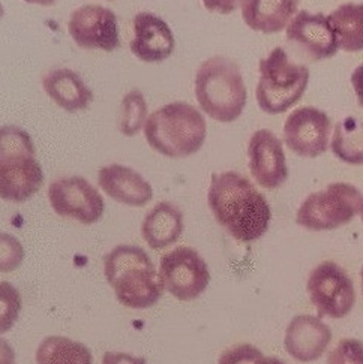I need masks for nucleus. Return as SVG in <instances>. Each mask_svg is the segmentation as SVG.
Instances as JSON below:
<instances>
[{
    "label": "nucleus",
    "instance_id": "obj_27",
    "mask_svg": "<svg viewBox=\"0 0 363 364\" xmlns=\"http://www.w3.org/2000/svg\"><path fill=\"white\" fill-rule=\"evenodd\" d=\"M326 364H363V342L347 338L327 354Z\"/></svg>",
    "mask_w": 363,
    "mask_h": 364
},
{
    "label": "nucleus",
    "instance_id": "obj_37",
    "mask_svg": "<svg viewBox=\"0 0 363 364\" xmlns=\"http://www.w3.org/2000/svg\"><path fill=\"white\" fill-rule=\"evenodd\" d=\"M360 219L363 222V203H362V208H360Z\"/></svg>",
    "mask_w": 363,
    "mask_h": 364
},
{
    "label": "nucleus",
    "instance_id": "obj_12",
    "mask_svg": "<svg viewBox=\"0 0 363 364\" xmlns=\"http://www.w3.org/2000/svg\"><path fill=\"white\" fill-rule=\"evenodd\" d=\"M330 131L332 122L325 111L314 107H300L285 120L284 141L296 155L317 158L327 150Z\"/></svg>",
    "mask_w": 363,
    "mask_h": 364
},
{
    "label": "nucleus",
    "instance_id": "obj_23",
    "mask_svg": "<svg viewBox=\"0 0 363 364\" xmlns=\"http://www.w3.org/2000/svg\"><path fill=\"white\" fill-rule=\"evenodd\" d=\"M330 150L341 162L348 165H363V120L357 117H345L337 123Z\"/></svg>",
    "mask_w": 363,
    "mask_h": 364
},
{
    "label": "nucleus",
    "instance_id": "obj_11",
    "mask_svg": "<svg viewBox=\"0 0 363 364\" xmlns=\"http://www.w3.org/2000/svg\"><path fill=\"white\" fill-rule=\"evenodd\" d=\"M68 31L81 48L115 51L120 46L116 14L101 5H85L69 17Z\"/></svg>",
    "mask_w": 363,
    "mask_h": 364
},
{
    "label": "nucleus",
    "instance_id": "obj_20",
    "mask_svg": "<svg viewBox=\"0 0 363 364\" xmlns=\"http://www.w3.org/2000/svg\"><path fill=\"white\" fill-rule=\"evenodd\" d=\"M298 8L299 0H245L242 18L249 29L272 35L285 29Z\"/></svg>",
    "mask_w": 363,
    "mask_h": 364
},
{
    "label": "nucleus",
    "instance_id": "obj_30",
    "mask_svg": "<svg viewBox=\"0 0 363 364\" xmlns=\"http://www.w3.org/2000/svg\"><path fill=\"white\" fill-rule=\"evenodd\" d=\"M102 364H147V361L143 357H135L128 353H105Z\"/></svg>",
    "mask_w": 363,
    "mask_h": 364
},
{
    "label": "nucleus",
    "instance_id": "obj_17",
    "mask_svg": "<svg viewBox=\"0 0 363 364\" xmlns=\"http://www.w3.org/2000/svg\"><path fill=\"white\" fill-rule=\"evenodd\" d=\"M98 185L111 200L131 207H143L153 198V189L149 181L120 164L102 166L98 173Z\"/></svg>",
    "mask_w": 363,
    "mask_h": 364
},
{
    "label": "nucleus",
    "instance_id": "obj_2",
    "mask_svg": "<svg viewBox=\"0 0 363 364\" xmlns=\"http://www.w3.org/2000/svg\"><path fill=\"white\" fill-rule=\"evenodd\" d=\"M104 273L120 304L143 311L164 296V282L147 252L134 245H119L104 257Z\"/></svg>",
    "mask_w": 363,
    "mask_h": 364
},
{
    "label": "nucleus",
    "instance_id": "obj_8",
    "mask_svg": "<svg viewBox=\"0 0 363 364\" xmlns=\"http://www.w3.org/2000/svg\"><path fill=\"white\" fill-rule=\"evenodd\" d=\"M306 291L318 316L345 318L353 311L356 289L352 277L333 261H323L310 273Z\"/></svg>",
    "mask_w": 363,
    "mask_h": 364
},
{
    "label": "nucleus",
    "instance_id": "obj_38",
    "mask_svg": "<svg viewBox=\"0 0 363 364\" xmlns=\"http://www.w3.org/2000/svg\"><path fill=\"white\" fill-rule=\"evenodd\" d=\"M14 364H16V363H14Z\"/></svg>",
    "mask_w": 363,
    "mask_h": 364
},
{
    "label": "nucleus",
    "instance_id": "obj_6",
    "mask_svg": "<svg viewBox=\"0 0 363 364\" xmlns=\"http://www.w3.org/2000/svg\"><path fill=\"white\" fill-rule=\"evenodd\" d=\"M257 84L258 107L268 114H283L296 105L310 82V69L293 63L284 48L276 47L260 60Z\"/></svg>",
    "mask_w": 363,
    "mask_h": 364
},
{
    "label": "nucleus",
    "instance_id": "obj_5",
    "mask_svg": "<svg viewBox=\"0 0 363 364\" xmlns=\"http://www.w3.org/2000/svg\"><path fill=\"white\" fill-rule=\"evenodd\" d=\"M44 183L31 135L16 124L0 128V198L8 203L31 200Z\"/></svg>",
    "mask_w": 363,
    "mask_h": 364
},
{
    "label": "nucleus",
    "instance_id": "obj_15",
    "mask_svg": "<svg viewBox=\"0 0 363 364\" xmlns=\"http://www.w3.org/2000/svg\"><path fill=\"white\" fill-rule=\"evenodd\" d=\"M330 342V327L315 315H298L285 328V351L300 363H312L323 357Z\"/></svg>",
    "mask_w": 363,
    "mask_h": 364
},
{
    "label": "nucleus",
    "instance_id": "obj_7",
    "mask_svg": "<svg viewBox=\"0 0 363 364\" xmlns=\"http://www.w3.org/2000/svg\"><path fill=\"white\" fill-rule=\"evenodd\" d=\"M363 203L360 191L350 183H330L323 191L314 192L300 204L296 222L310 231H332L350 223Z\"/></svg>",
    "mask_w": 363,
    "mask_h": 364
},
{
    "label": "nucleus",
    "instance_id": "obj_21",
    "mask_svg": "<svg viewBox=\"0 0 363 364\" xmlns=\"http://www.w3.org/2000/svg\"><path fill=\"white\" fill-rule=\"evenodd\" d=\"M327 18L337 35L340 50L363 51V4H342Z\"/></svg>",
    "mask_w": 363,
    "mask_h": 364
},
{
    "label": "nucleus",
    "instance_id": "obj_4",
    "mask_svg": "<svg viewBox=\"0 0 363 364\" xmlns=\"http://www.w3.org/2000/svg\"><path fill=\"white\" fill-rule=\"evenodd\" d=\"M195 97L204 113L216 122L239 119L248 100L239 65L224 55L204 60L195 74Z\"/></svg>",
    "mask_w": 363,
    "mask_h": 364
},
{
    "label": "nucleus",
    "instance_id": "obj_9",
    "mask_svg": "<svg viewBox=\"0 0 363 364\" xmlns=\"http://www.w3.org/2000/svg\"><path fill=\"white\" fill-rule=\"evenodd\" d=\"M159 276L165 291L180 301L197 300L211 282L207 262L189 246H179L162 255Z\"/></svg>",
    "mask_w": 363,
    "mask_h": 364
},
{
    "label": "nucleus",
    "instance_id": "obj_22",
    "mask_svg": "<svg viewBox=\"0 0 363 364\" xmlns=\"http://www.w3.org/2000/svg\"><path fill=\"white\" fill-rule=\"evenodd\" d=\"M36 364H93L90 349L65 336H48L36 348Z\"/></svg>",
    "mask_w": 363,
    "mask_h": 364
},
{
    "label": "nucleus",
    "instance_id": "obj_18",
    "mask_svg": "<svg viewBox=\"0 0 363 364\" xmlns=\"http://www.w3.org/2000/svg\"><path fill=\"white\" fill-rule=\"evenodd\" d=\"M43 87L56 105L69 113L86 109L93 102V92L73 69H53L43 77Z\"/></svg>",
    "mask_w": 363,
    "mask_h": 364
},
{
    "label": "nucleus",
    "instance_id": "obj_28",
    "mask_svg": "<svg viewBox=\"0 0 363 364\" xmlns=\"http://www.w3.org/2000/svg\"><path fill=\"white\" fill-rule=\"evenodd\" d=\"M266 358L258 348L249 343H241L226 349L218 358V364H261Z\"/></svg>",
    "mask_w": 363,
    "mask_h": 364
},
{
    "label": "nucleus",
    "instance_id": "obj_31",
    "mask_svg": "<svg viewBox=\"0 0 363 364\" xmlns=\"http://www.w3.org/2000/svg\"><path fill=\"white\" fill-rule=\"evenodd\" d=\"M352 84L360 107H363V63L359 65L352 75Z\"/></svg>",
    "mask_w": 363,
    "mask_h": 364
},
{
    "label": "nucleus",
    "instance_id": "obj_29",
    "mask_svg": "<svg viewBox=\"0 0 363 364\" xmlns=\"http://www.w3.org/2000/svg\"><path fill=\"white\" fill-rule=\"evenodd\" d=\"M201 2L207 11L228 16V14L242 8L245 0H201Z\"/></svg>",
    "mask_w": 363,
    "mask_h": 364
},
{
    "label": "nucleus",
    "instance_id": "obj_34",
    "mask_svg": "<svg viewBox=\"0 0 363 364\" xmlns=\"http://www.w3.org/2000/svg\"><path fill=\"white\" fill-rule=\"evenodd\" d=\"M261 364H287V363L283 361V360L276 358V357H266Z\"/></svg>",
    "mask_w": 363,
    "mask_h": 364
},
{
    "label": "nucleus",
    "instance_id": "obj_13",
    "mask_svg": "<svg viewBox=\"0 0 363 364\" xmlns=\"http://www.w3.org/2000/svg\"><path fill=\"white\" fill-rule=\"evenodd\" d=\"M249 171L257 183L266 189H276L288 178V166L283 141L272 131H256L248 144Z\"/></svg>",
    "mask_w": 363,
    "mask_h": 364
},
{
    "label": "nucleus",
    "instance_id": "obj_1",
    "mask_svg": "<svg viewBox=\"0 0 363 364\" xmlns=\"http://www.w3.org/2000/svg\"><path fill=\"white\" fill-rule=\"evenodd\" d=\"M207 203L221 227L237 242H256L268 232L272 210L266 197L236 171L214 173Z\"/></svg>",
    "mask_w": 363,
    "mask_h": 364
},
{
    "label": "nucleus",
    "instance_id": "obj_33",
    "mask_svg": "<svg viewBox=\"0 0 363 364\" xmlns=\"http://www.w3.org/2000/svg\"><path fill=\"white\" fill-rule=\"evenodd\" d=\"M29 5H38V6H51L56 4V0H24Z\"/></svg>",
    "mask_w": 363,
    "mask_h": 364
},
{
    "label": "nucleus",
    "instance_id": "obj_3",
    "mask_svg": "<svg viewBox=\"0 0 363 364\" xmlns=\"http://www.w3.org/2000/svg\"><path fill=\"white\" fill-rule=\"evenodd\" d=\"M143 129L150 149L167 158L195 155L207 135L204 116L195 107L180 101L153 111Z\"/></svg>",
    "mask_w": 363,
    "mask_h": 364
},
{
    "label": "nucleus",
    "instance_id": "obj_24",
    "mask_svg": "<svg viewBox=\"0 0 363 364\" xmlns=\"http://www.w3.org/2000/svg\"><path fill=\"white\" fill-rule=\"evenodd\" d=\"M147 120V102L142 90L132 89L123 96L120 104L119 131L125 136H134L144 128Z\"/></svg>",
    "mask_w": 363,
    "mask_h": 364
},
{
    "label": "nucleus",
    "instance_id": "obj_36",
    "mask_svg": "<svg viewBox=\"0 0 363 364\" xmlns=\"http://www.w3.org/2000/svg\"><path fill=\"white\" fill-rule=\"evenodd\" d=\"M360 281H362V292H363V267L360 270Z\"/></svg>",
    "mask_w": 363,
    "mask_h": 364
},
{
    "label": "nucleus",
    "instance_id": "obj_25",
    "mask_svg": "<svg viewBox=\"0 0 363 364\" xmlns=\"http://www.w3.org/2000/svg\"><path fill=\"white\" fill-rule=\"evenodd\" d=\"M21 307L20 291L9 282L0 281V334L11 331L16 326Z\"/></svg>",
    "mask_w": 363,
    "mask_h": 364
},
{
    "label": "nucleus",
    "instance_id": "obj_16",
    "mask_svg": "<svg viewBox=\"0 0 363 364\" xmlns=\"http://www.w3.org/2000/svg\"><path fill=\"white\" fill-rule=\"evenodd\" d=\"M134 38L131 53L146 63H159L174 53V35L172 27L152 12H138L132 21Z\"/></svg>",
    "mask_w": 363,
    "mask_h": 364
},
{
    "label": "nucleus",
    "instance_id": "obj_19",
    "mask_svg": "<svg viewBox=\"0 0 363 364\" xmlns=\"http://www.w3.org/2000/svg\"><path fill=\"white\" fill-rule=\"evenodd\" d=\"M184 230V213L177 205L169 201L158 203L150 208L142 223L143 240L155 250L174 245Z\"/></svg>",
    "mask_w": 363,
    "mask_h": 364
},
{
    "label": "nucleus",
    "instance_id": "obj_26",
    "mask_svg": "<svg viewBox=\"0 0 363 364\" xmlns=\"http://www.w3.org/2000/svg\"><path fill=\"white\" fill-rule=\"evenodd\" d=\"M26 257L24 247L16 235L0 231V273L17 270Z\"/></svg>",
    "mask_w": 363,
    "mask_h": 364
},
{
    "label": "nucleus",
    "instance_id": "obj_35",
    "mask_svg": "<svg viewBox=\"0 0 363 364\" xmlns=\"http://www.w3.org/2000/svg\"><path fill=\"white\" fill-rule=\"evenodd\" d=\"M5 16V8L2 5V2H0V18H2Z\"/></svg>",
    "mask_w": 363,
    "mask_h": 364
},
{
    "label": "nucleus",
    "instance_id": "obj_10",
    "mask_svg": "<svg viewBox=\"0 0 363 364\" xmlns=\"http://www.w3.org/2000/svg\"><path fill=\"white\" fill-rule=\"evenodd\" d=\"M48 201L56 215L78 220L83 225L96 223L104 215L102 195L85 177L73 176L53 181Z\"/></svg>",
    "mask_w": 363,
    "mask_h": 364
},
{
    "label": "nucleus",
    "instance_id": "obj_14",
    "mask_svg": "<svg viewBox=\"0 0 363 364\" xmlns=\"http://www.w3.org/2000/svg\"><path fill=\"white\" fill-rule=\"evenodd\" d=\"M287 39L306 53L311 60H325L338 53L340 46L333 27L325 14L298 12L287 26Z\"/></svg>",
    "mask_w": 363,
    "mask_h": 364
},
{
    "label": "nucleus",
    "instance_id": "obj_32",
    "mask_svg": "<svg viewBox=\"0 0 363 364\" xmlns=\"http://www.w3.org/2000/svg\"><path fill=\"white\" fill-rule=\"evenodd\" d=\"M14 361H16V351L8 341L0 338V364H14Z\"/></svg>",
    "mask_w": 363,
    "mask_h": 364
}]
</instances>
